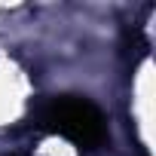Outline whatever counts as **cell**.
<instances>
[{
	"instance_id": "cell-1",
	"label": "cell",
	"mask_w": 156,
	"mask_h": 156,
	"mask_svg": "<svg viewBox=\"0 0 156 156\" xmlns=\"http://www.w3.org/2000/svg\"><path fill=\"white\" fill-rule=\"evenodd\" d=\"M40 126L67 138L80 150H95L107 138V126H104L101 110L89 98H80V95L49 98L40 110Z\"/></svg>"
}]
</instances>
